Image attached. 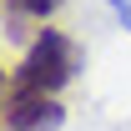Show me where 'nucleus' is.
Here are the masks:
<instances>
[{"label": "nucleus", "mask_w": 131, "mask_h": 131, "mask_svg": "<svg viewBox=\"0 0 131 131\" xmlns=\"http://www.w3.org/2000/svg\"><path fill=\"white\" fill-rule=\"evenodd\" d=\"M81 66V50L71 46L61 30H40L30 40V50L20 56L15 76H10V91H25V96H56Z\"/></svg>", "instance_id": "f257e3e1"}, {"label": "nucleus", "mask_w": 131, "mask_h": 131, "mask_svg": "<svg viewBox=\"0 0 131 131\" xmlns=\"http://www.w3.org/2000/svg\"><path fill=\"white\" fill-rule=\"evenodd\" d=\"M66 111L56 96H25L10 91L5 96V131H61Z\"/></svg>", "instance_id": "f03ea898"}, {"label": "nucleus", "mask_w": 131, "mask_h": 131, "mask_svg": "<svg viewBox=\"0 0 131 131\" xmlns=\"http://www.w3.org/2000/svg\"><path fill=\"white\" fill-rule=\"evenodd\" d=\"M20 15H35V20H46V15H56L61 10V0H10Z\"/></svg>", "instance_id": "7ed1b4c3"}, {"label": "nucleus", "mask_w": 131, "mask_h": 131, "mask_svg": "<svg viewBox=\"0 0 131 131\" xmlns=\"http://www.w3.org/2000/svg\"><path fill=\"white\" fill-rule=\"evenodd\" d=\"M106 5H111L116 15H121V25H126V30H131V0H106Z\"/></svg>", "instance_id": "20e7f679"}, {"label": "nucleus", "mask_w": 131, "mask_h": 131, "mask_svg": "<svg viewBox=\"0 0 131 131\" xmlns=\"http://www.w3.org/2000/svg\"><path fill=\"white\" fill-rule=\"evenodd\" d=\"M5 96H10V86H5V71H0V111H5Z\"/></svg>", "instance_id": "39448f33"}]
</instances>
